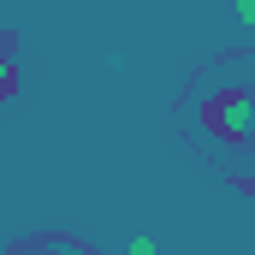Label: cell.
Masks as SVG:
<instances>
[{"label":"cell","mask_w":255,"mask_h":255,"mask_svg":"<svg viewBox=\"0 0 255 255\" xmlns=\"http://www.w3.org/2000/svg\"><path fill=\"white\" fill-rule=\"evenodd\" d=\"M208 125L226 142H255V89H226L208 101Z\"/></svg>","instance_id":"obj_1"},{"label":"cell","mask_w":255,"mask_h":255,"mask_svg":"<svg viewBox=\"0 0 255 255\" xmlns=\"http://www.w3.org/2000/svg\"><path fill=\"white\" fill-rule=\"evenodd\" d=\"M18 255H95V250H83V244H71V238H30Z\"/></svg>","instance_id":"obj_2"},{"label":"cell","mask_w":255,"mask_h":255,"mask_svg":"<svg viewBox=\"0 0 255 255\" xmlns=\"http://www.w3.org/2000/svg\"><path fill=\"white\" fill-rule=\"evenodd\" d=\"M12 89H18V71H12V54H6V48H0V101H6V95H12Z\"/></svg>","instance_id":"obj_3"},{"label":"cell","mask_w":255,"mask_h":255,"mask_svg":"<svg viewBox=\"0 0 255 255\" xmlns=\"http://www.w3.org/2000/svg\"><path fill=\"white\" fill-rule=\"evenodd\" d=\"M130 255H160V250H154V238H130Z\"/></svg>","instance_id":"obj_4"},{"label":"cell","mask_w":255,"mask_h":255,"mask_svg":"<svg viewBox=\"0 0 255 255\" xmlns=\"http://www.w3.org/2000/svg\"><path fill=\"white\" fill-rule=\"evenodd\" d=\"M238 24H250V30H255V0H238Z\"/></svg>","instance_id":"obj_5"}]
</instances>
